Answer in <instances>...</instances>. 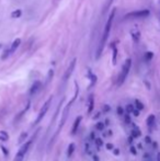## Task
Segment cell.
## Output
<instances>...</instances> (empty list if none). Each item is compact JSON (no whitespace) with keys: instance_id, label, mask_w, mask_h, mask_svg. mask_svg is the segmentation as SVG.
I'll return each mask as SVG.
<instances>
[{"instance_id":"6da1fadb","label":"cell","mask_w":160,"mask_h":161,"mask_svg":"<svg viewBox=\"0 0 160 161\" xmlns=\"http://www.w3.org/2000/svg\"><path fill=\"white\" fill-rule=\"evenodd\" d=\"M115 13H116V11H115V9H113V11L111 12V14L109 15V19H108V21H106V24H105V27H104V31H103V34H102L101 41H100L99 49H98V52H97V58H99V57L101 56L102 50H103L105 44H106V41H108V38H109V36H110V32H111L112 25H113V20H114Z\"/></svg>"},{"instance_id":"7a4b0ae2","label":"cell","mask_w":160,"mask_h":161,"mask_svg":"<svg viewBox=\"0 0 160 161\" xmlns=\"http://www.w3.org/2000/svg\"><path fill=\"white\" fill-rule=\"evenodd\" d=\"M131 67H132V59L128 58L126 59L123 67H122V70H121V74L118 78V85H121V84L124 83V81L126 80V78L128 76V72L131 70Z\"/></svg>"},{"instance_id":"3957f363","label":"cell","mask_w":160,"mask_h":161,"mask_svg":"<svg viewBox=\"0 0 160 161\" xmlns=\"http://www.w3.org/2000/svg\"><path fill=\"white\" fill-rule=\"evenodd\" d=\"M150 14L149 10L147 9H144V10H137V11H133V12H129V13L125 14L124 19L125 20H129V19H144Z\"/></svg>"},{"instance_id":"277c9868","label":"cell","mask_w":160,"mask_h":161,"mask_svg":"<svg viewBox=\"0 0 160 161\" xmlns=\"http://www.w3.org/2000/svg\"><path fill=\"white\" fill-rule=\"evenodd\" d=\"M50 101H52V98H49L45 103H44V105H43V107L41 109V111H40V113H39V116H37V119H36V121H35V125L36 124H39L41 121L43 119V117L45 116V114H46V112L48 111L49 109V104H50Z\"/></svg>"},{"instance_id":"5b68a950","label":"cell","mask_w":160,"mask_h":161,"mask_svg":"<svg viewBox=\"0 0 160 161\" xmlns=\"http://www.w3.org/2000/svg\"><path fill=\"white\" fill-rule=\"evenodd\" d=\"M75 100V99H74ZM72 100V101H74ZM72 101L70 102L69 104L66 105V107L64 109L63 111V115H62V122L59 123V125H58V131H60L62 128H63V126L65 125V123H66V121H67V119H68V115H69V110H70V106H71V104H72Z\"/></svg>"},{"instance_id":"8992f818","label":"cell","mask_w":160,"mask_h":161,"mask_svg":"<svg viewBox=\"0 0 160 161\" xmlns=\"http://www.w3.org/2000/svg\"><path fill=\"white\" fill-rule=\"evenodd\" d=\"M75 66H76V59H74L71 63H70L69 67L67 68V70H66V72H65V76H64V79L65 80H67L68 78L71 76V74H72V71H74V69H75Z\"/></svg>"},{"instance_id":"52a82bcc","label":"cell","mask_w":160,"mask_h":161,"mask_svg":"<svg viewBox=\"0 0 160 161\" xmlns=\"http://www.w3.org/2000/svg\"><path fill=\"white\" fill-rule=\"evenodd\" d=\"M41 87H42V83H41L40 81H36V82H34V83H33V85L31 87L30 93H31V94H35L36 92L41 89Z\"/></svg>"},{"instance_id":"ba28073f","label":"cell","mask_w":160,"mask_h":161,"mask_svg":"<svg viewBox=\"0 0 160 161\" xmlns=\"http://www.w3.org/2000/svg\"><path fill=\"white\" fill-rule=\"evenodd\" d=\"M81 119H82V117H81V116H78V117L76 119L75 123H74V126H72V131H71V134H72V135H75V134L77 133V131H78V127H79L80 123H81Z\"/></svg>"},{"instance_id":"9c48e42d","label":"cell","mask_w":160,"mask_h":161,"mask_svg":"<svg viewBox=\"0 0 160 161\" xmlns=\"http://www.w3.org/2000/svg\"><path fill=\"white\" fill-rule=\"evenodd\" d=\"M20 44H21V40H20V38H17V40H14L13 43H12V44H11V46H10L11 54H13L14 52L17 50V48L20 46Z\"/></svg>"},{"instance_id":"30bf717a","label":"cell","mask_w":160,"mask_h":161,"mask_svg":"<svg viewBox=\"0 0 160 161\" xmlns=\"http://www.w3.org/2000/svg\"><path fill=\"white\" fill-rule=\"evenodd\" d=\"M93 105H94V99H93V95L91 94L89 97V106H88V113H91L93 111Z\"/></svg>"},{"instance_id":"8fae6325","label":"cell","mask_w":160,"mask_h":161,"mask_svg":"<svg viewBox=\"0 0 160 161\" xmlns=\"http://www.w3.org/2000/svg\"><path fill=\"white\" fill-rule=\"evenodd\" d=\"M9 139V135H8L7 132H5V131H1L0 132V140H2V141H7Z\"/></svg>"},{"instance_id":"7c38bea8","label":"cell","mask_w":160,"mask_h":161,"mask_svg":"<svg viewBox=\"0 0 160 161\" xmlns=\"http://www.w3.org/2000/svg\"><path fill=\"white\" fill-rule=\"evenodd\" d=\"M112 48H113V64L115 65L116 64V57H118V49H116V46L115 44H112Z\"/></svg>"},{"instance_id":"4fadbf2b","label":"cell","mask_w":160,"mask_h":161,"mask_svg":"<svg viewBox=\"0 0 160 161\" xmlns=\"http://www.w3.org/2000/svg\"><path fill=\"white\" fill-rule=\"evenodd\" d=\"M22 14V11L20 9H18V10H14L13 12L11 13V18H13V19H18V18H20Z\"/></svg>"},{"instance_id":"5bb4252c","label":"cell","mask_w":160,"mask_h":161,"mask_svg":"<svg viewBox=\"0 0 160 161\" xmlns=\"http://www.w3.org/2000/svg\"><path fill=\"white\" fill-rule=\"evenodd\" d=\"M11 55V50H10V48H7L5 49V52H3V54L1 55V59L2 60H5V59H7L8 57Z\"/></svg>"},{"instance_id":"9a60e30c","label":"cell","mask_w":160,"mask_h":161,"mask_svg":"<svg viewBox=\"0 0 160 161\" xmlns=\"http://www.w3.org/2000/svg\"><path fill=\"white\" fill-rule=\"evenodd\" d=\"M74 151H75V145H74V144H70L68 149H67V154H68V157L72 156Z\"/></svg>"},{"instance_id":"2e32d148","label":"cell","mask_w":160,"mask_h":161,"mask_svg":"<svg viewBox=\"0 0 160 161\" xmlns=\"http://www.w3.org/2000/svg\"><path fill=\"white\" fill-rule=\"evenodd\" d=\"M24 156H25L24 154H22V152H20V151H18V154H17V156H15V158H14L13 161H23Z\"/></svg>"},{"instance_id":"e0dca14e","label":"cell","mask_w":160,"mask_h":161,"mask_svg":"<svg viewBox=\"0 0 160 161\" xmlns=\"http://www.w3.org/2000/svg\"><path fill=\"white\" fill-rule=\"evenodd\" d=\"M132 136L133 137H135V138H137V137L140 136V131H139L137 127H135V128L132 131Z\"/></svg>"},{"instance_id":"ac0fdd59","label":"cell","mask_w":160,"mask_h":161,"mask_svg":"<svg viewBox=\"0 0 160 161\" xmlns=\"http://www.w3.org/2000/svg\"><path fill=\"white\" fill-rule=\"evenodd\" d=\"M139 32L138 31H132V36H133V40L135 41V42H137L139 40Z\"/></svg>"},{"instance_id":"d6986e66","label":"cell","mask_w":160,"mask_h":161,"mask_svg":"<svg viewBox=\"0 0 160 161\" xmlns=\"http://www.w3.org/2000/svg\"><path fill=\"white\" fill-rule=\"evenodd\" d=\"M96 128H97L98 131H103V129L105 128L104 123H102V122H98L97 124H96Z\"/></svg>"},{"instance_id":"ffe728a7","label":"cell","mask_w":160,"mask_h":161,"mask_svg":"<svg viewBox=\"0 0 160 161\" xmlns=\"http://www.w3.org/2000/svg\"><path fill=\"white\" fill-rule=\"evenodd\" d=\"M135 105H136L137 110H139V111H141V110L144 109V104H143L140 101H138V100H136V101H135Z\"/></svg>"},{"instance_id":"44dd1931","label":"cell","mask_w":160,"mask_h":161,"mask_svg":"<svg viewBox=\"0 0 160 161\" xmlns=\"http://www.w3.org/2000/svg\"><path fill=\"white\" fill-rule=\"evenodd\" d=\"M86 151H87V154H89V156H93V151L91 150V146L89 144H86Z\"/></svg>"},{"instance_id":"7402d4cb","label":"cell","mask_w":160,"mask_h":161,"mask_svg":"<svg viewBox=\"0 0 160 161\" xmlns=\"http://www.w3.org/2000/svg\"><path fill=\"white\" fill-rule=\"evenodd\" d=\"M94 142H96V145H97L98 147H102V146H103V141H102V139H101L100 137L96 138V139H94Z\"/></svg>"},{"instance_id":"603a6c76","label":"cell","mask_w":160,"mask_h":161,"mask_svg":"<svg viewBox=\"0 0 160 161\" xmlns=\"http://www.w3.org/2000/svg\"><path fill=\"white\" fill-rule=\"evenodd\" d=\"M153 57V53H151V52H148V53L145 54V59H146L147 62H149Z\"/></svg>"},{"instance_id":"cb8c5ba5","label":"cell","mask_w":160,"mask_h":161,"mask_svg":"<svg viewBox=\"0 0 160 161\" xmlns=\"http://www.w3.org/2000/svg\"><path fill=\"white\" fill-rule=\"evenodd\" d=\"M153 121H155V116L153 115H150L148 119H147V124H148V126H151V124L153 123Z\"/></svg>"},{"instance_id":"d4e9b609","label":"cell","mask_w":160,"mask_h":161,"mask_svg":"<svg viewBox=\"0 0 160 161\" xmlns=\"http://www.w3.org/2000/svg\"><path fill=\"white\" fill-rule=\"evenodd\" d=\"M27 136H28V134H27V133H22L21 136H20V138H19V142H20V144H22V142H23V140L27 138Z\"/></svg>"},{"instance_id":"484cf974","label":"cell","mask_w":160,"mask_h":161,"mask_svg":"<svg viewBox=\"0 0 160 161\" xmlns=\"http://www.w3.org/2000/svg\"><path fill=\"white\" fill-rule=\"evenodd\" d=\"M134 110H135V109H134V106H133V105L128 104L127 106H126V112L127 113H132Z\"/></svg>"},{"instance_id":"4316f807","label":"cell","mask_w":160,"mask_h":161,"mask_svg":"<svg viewBox=\"0 0 160 161\" xmlns=\"http://www.w3.org/2000/svg\"><path fill=\"white\" fill-rule=\"evenodd\" d=\"M118 114H120V115H122V114L124 113V111H123V109H122L121 106H118Z\"/></svg>"},{"instance_id":"83f0119b","label":"cell","mask_w":160,"mask_h":161,"mask_svg":"<svg viewBox=\"0 0 160 161\" xmlns=\"http://www.w3.org/2000/svg\"><path fill=\"white\" fill-rule=\"evenodd\" d=\"M106 148H108V149H110V150H113V149H114V147H113V145H112V144H108V145H106Z\"/></svg>"},{"instance_id":"f1b7e54d","label":"cell","mask_w":160,"mask_h":161,"mask_svg":"<svg viewBox=\"0 0 160 161\" xmlns=\"http://www.w3.org/2000/svg\"><path fill=\"white\" fill-rule=\"evenodd\" d=\"M103 110H105L104 112H109V111H110V106H109V105H104V106H103Z\"/></svg>"},{"instance_id":"f546056e","label":"cell","mask_w":160,"mask_h":161,"mask_svg":"<svg viewBox=\"0 0 160 161\" xmlns=\"http://www.w3.org/2000/svg\"><path fill=\"white\" fill-rule=\"evenodd\" d=\"M131 151L133 152V154H136V149L133 147V146H131Z\"/></svg>"},{"instance_id":"4dcf8cb0","label":"cell","mask_w":160,"mask_h":161,"mask_svg":"<svg viewBox=\"0 0 160 161\" xmlns=\"http://www.w3.org/2000/svg\"><path fill=\"white\" fill-rule=\"evenodd\" d=\"M92 157H93V161H99V157H98L97 154H93Z\"/></svg>"},{"instance_id":"1f68e13d","label":"cell","mask_w":160,"mask_h":161,"mask_svg":"<svg viewBox=\"0 0 160 161\" xmlns=\"http://www.w3.org/2000/svg\"><path fill=\"white\" fill-rule=\"evenodd\" d=\"M1 149L3 150V152H5V154H9V152H8L7 150H6V148H5V147H2V146H1Z\"/></svg>"},{"instance_id":"d6a6232c","label":"cell","mask_w":160,"mask_h":161,"mask_svg":"<svg viewBox=\"0 0 160 161\" xmlns=\"http://www.w3.org/2000/svg\"><path fill=\"white\" fill-rule=\"evenodd\" d=\"M114 154H115V156H118V154H120V151H118V149H115V150H114Z\"/></svg>"},{"instance_id":"836d02e7","label":"cell","mask_w":160,"mask_h":161,"mask_svg":"<svg viewBox=\"0 0 160 161\" xmlns=\"http://www.w3.org/2000/svg\"><path fill=\"white\" fill-rule=\"evenodd\" d=\"M150 141H151V140H150V138L147 136V137H146V142H150Z\"/></svg>"},{"instance_id":"e575fe53","label":"cell","mask_w":160,"mask_h":161,"mask_svg":"<svg viewBox=\"0 0 160 161\" xmlns=\"http://www.w3.org/2000/svg\"><path fill=\"white\" fill-rule=\"evenodd\" d=\"M157 160L160 161V152H159L158 154H157Z\"/></svg>"},{"instance_id":"d590c367","label":"cell","mask_w":160,"mask_h":161,"mask_svg":"<svg viewBox=\"0 0 160 161\" xmlns=\"http://www.w3.org/2000/svg\"><path fill=\"white\" fill-rule=\"evenodd\" d=\"M126 123H129V117H128V116H126Z\"/></svg>"},{"instance_id":"8d00e7d4","label":"cell","mask_w":160,"mask_h":161,"mask_svg":"<svg viewBox=\"0 0 160 161\" xmlns=\"http://www.w3.org/2000/svg\"><path fill=\"white\" fill-rule=\"evenodd\" d=\"M0 47H1V44H0Z\"/></svg>"}]
</instances>
